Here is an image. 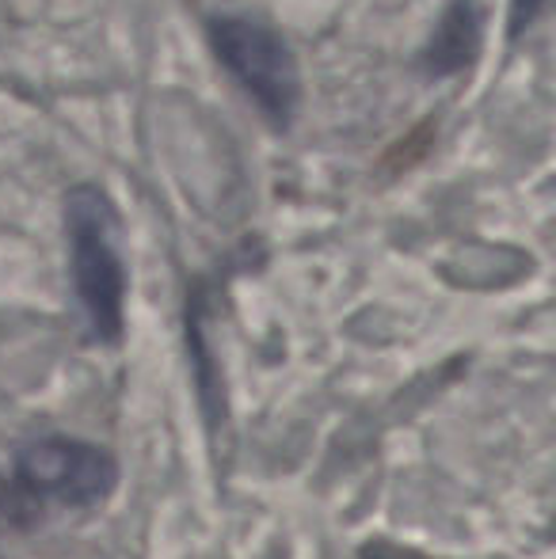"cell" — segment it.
<instances>
[{"mask_svg":"<svg viewBox=\"0 0 556 559\" xmlns=\"http://www.w3.org/2000/svg\"><path fill=\"white\" fill-rule=\"evenodd\" d=\"M476 43V20H473V8L458 4L450 15H446L442 31H438L435 46H430V66L435 69H453L469 58Z\"/></svg>","mask_w":556,"mask_h":559,"instance_id":"obj_4","label":"cell"},{"mask_svg":"<svg viewBox=\"0 0 556 559\" xmlns=\"http://www.w3.org/2000/svg\"><path fill=\"white\" fill-rule=\"evenodd\" d=\"M69 248H73V282L81 309L96 338L122 335L127 305V266L119 255V222L111 202L92 187H76L66 202Z\"/></svg>","mask_w":556,"mask_h":559,"instance_id":"obj_1","label":"cell"},{"mask_svg":"<svg viewBox=\"0 0 556 559\" xmlns=\"http://www.w3.org/2000/svg\"><path fill=\"white\" fill-rule=\"evenodd\" d=\"M15 476L38 499L61 507H92L119 484V464L99 445L73 438H35L15 456Z\"/></svg>","mask_w":556,"mask_h":559,"instance_id":"obj_3","label":"cell"},{"mask_svg":"<svg viewBox=\"0 0 556 559\" xmlns=\"http://www.w3.org/2000/svg\"><path fill=\"white\" fill-rule=\"evenodd\" d=\"M210 46L256 107L275 126H289L301 99V76L279 31L248 15H222L210 23Z\"/></svg>","mask_w":556,"mask_h":559,"instance_id":"obj_2","label":"cell"}]
</instances>
